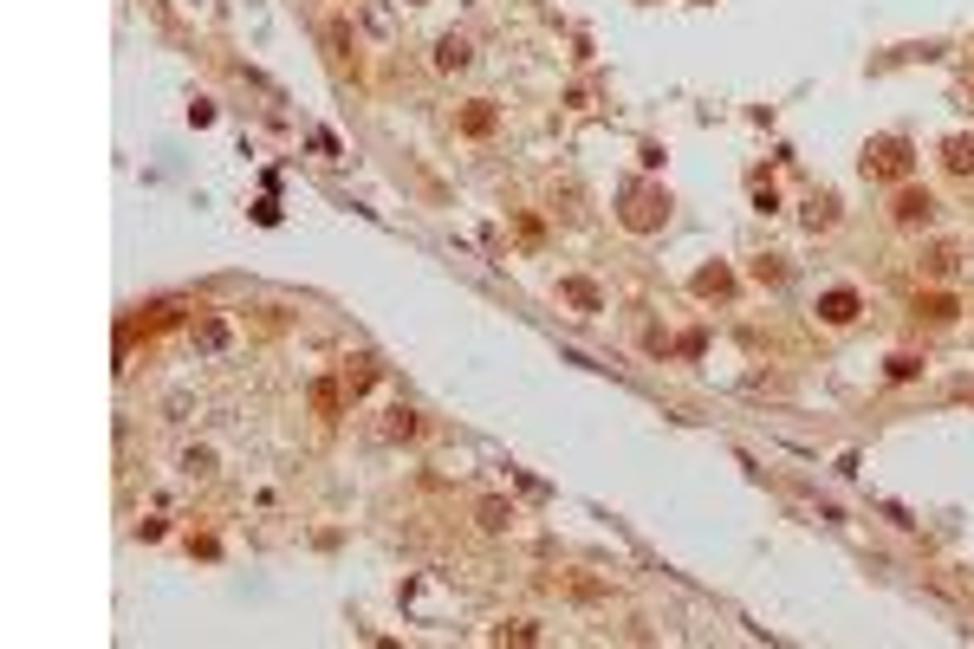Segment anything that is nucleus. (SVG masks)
Listing matches in <instances>:
<instances>
[{
    "mask_svg": "<svg viewBox=\"0 0 974 649\" xmlns=\"http://www.w3.org/2000/svg\"><path fill=\"white\" fill-rule=\"evenodd\" d=\"M942 162H949L955 176H974V137H949L942 143Z\"/></svg>",
    "mask_w": 974,
    "mask_h": 649,
    "instance_id": "4",
    "label": "nucleus"
},
{
    "mask_svg": "<svg viewBox=\"0 0 974 649\" xmlns=\"http://www.w3.org/2000/svg\"><path fill=\"white\" fill-rule=\"evenodd\" d=\"M923 312H929V318H935V324H949V318H955V312H961V306H955V299H949V292H935V299H923Z\"/></svg>",
    "mask_w": 974,
    "mask_h": 649,
    "instance_id": "12",
    "label": "nucleus"
},
{
    "mask_svg": "<svg viewBox=\"0 0 974 649\" xmlns=\"http://www.w3.org/2000/svg\"><path fill=\"white\" fill-rule=\"evenodd\" d=\"M728 286H734L728 266H708V273H695V292H728Z\"/></svg>",
    "mask_w": 974,
    "mask_h": 649,
    "instance_id": "9",
    "label": "nucleus"
},
{
    "mask_svg": "<svg viewBox=\"0 0 974 649\" xmlns=\"http://www.w3.org/2000/svg\"><path fill=\"white\" fill-rule=\"evenodd\" d=\"M435 65H442V72L468 65V39H442V46H435Z\"/></svg>",
    "mask_w": 974,
    "mask_h": 649,
    "instance_id": "8",
    "label": "nucleus"
},
{
    "mask_svg": "<svg viewBox=\"0 0 974 649\" xmlns=\"http://www.w3.org/2000/svg\"><path fill=\"white\" fill-rule=\"evenodd\" d=\"M819 318H825V324H851V318H857V292H845V286L825 292V299H819Z\"/></svg>",
    "mask_w": 974,
    "mask_h": 649,
    "instance_id": "3",
    "label": "nucleus"
},
{
    "mask_svg": "<svg viewBox=\"0 0 974 649\" xmlns=\"http://www.w3.org/2000/svg\"><path fill=\"white\" fill-rule=\"evenodd\" d=\"M195 344H202V350H221V344H228V324H221V318H202V332H195Z\"/></svg>",
    "mask_w": 974,
    "mask_h": 649,
    "instance_id": "11",
    "label": "nucleus"
},
{
    "mask_svg": "<svg viewBox=\"0 0 974 649\" xmlns=\"http://www.w3.org/2000/svg\"><path fill=\"white\" fill-rule=\"evenodd\" d=\"M864 169H871L877 182H903V176H909V143H903V137H877V143L864 150Z\"/></svg>",
    "mask_w": 974,
    "mask_h": 649,
    "instance_id": "1",
    "label": "nucleus"
},
{
    "mask_svg": "<svg viewBox=\"0 0 974 649\" xmlns=\"http://www.w3.org/2000/svg\"><path fill=\"white\" fill-rule=\"evenodd\" d=\"M475 520H481L487 532H507V520H513V513H507V500H481V506H475Z\"/></svg>",
    "mask_w": 974,
    "mask_h": 649,
    "instance_id": "7",
    "label": "nucleus"
},
{
    "mask_svg": "<svg viewBox=\"0 0 974 649\" xmlns=\"http://www.w3.org/2000/svg\"><path fill=\"white\" fill-rule=\"evenodd\" d=\"M566 299H572L578 312H598V286H584V280H566Z\"/></svg>",
    "mask_w": 974,
    "mask_h": 649,
    "instance_id": "10",
    "label": "nucleus"
},
{
    "mask_svg": "<svg viewBox=\"0 0 974 649\" xmlns=\"http://www.w3.org/2000/svg\"><path fill=\"white\" fill-rule=\"evenodd\" d=\"M656 208H670V202H662V195H636L624 221H630V228H656Z\"/></svg>",
    "mask_w": 974,
    "mask_h": 649,
    "instance_id": "5",
    "label": "nucleus"
},
{
    "mask_svg": "<svg viewBox=\"0 0 974 649\" xmlns=\"http://www.w3.org/2000/svg\"><path fill=\"white\" fill-rule=\"evenodd\" d=\"M461 130H468V137H487V130H494V104H468V111H461Z\"/></svg>",
    "mask_w": 974,
    "mask_h": 649,
    "instance_id": "6",
    "label": "nucleus"
},
{
    "mask_svg": "<svg viewBox=\"0 0 974 649\" xmlns=\"http://www.w3.org/2000/svg\"><path fill=\"white\" fill-rule=\"evenodd\" d=\"M890 214H897L903 228H929L935 221V195H929V188H897V208H890Z\"/></svg>",
    "mask_w": 974,
    "mask_h": 649,
    "instance_id": "2",
    "label": "nucleus"
},
{
    "mask_svg": "<svg viewBox=\"0 0 974 649\" xmlns=\"http://www.w3.org/2000/svg\"><path fill=\"white\" fill-rule=\"evenodd\" d=\"M929 273L949 280V273H955V247H935V254H929Z\"/></svg>",
    "mask_w": 974,
    "mask_h": 649,
    "instance_id": "13",
    "label": "nucleus"
}]
</instances>
